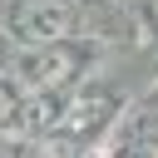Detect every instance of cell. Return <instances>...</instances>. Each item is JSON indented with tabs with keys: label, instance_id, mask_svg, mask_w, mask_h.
I'll return each mask as SVG.
<instances>
[{
	"label": "cell",
	"instance_id": "obj_1",
	"mask_svg": "<svg viewBox=\"0 0 158 158\" xmlns=\"http://www.w3.org/2000/svg\"><path fill=\"white\" fill-rule=\"evenodd\" d=\"M15 25H20V35H30V40H54V35L69 30V10L54 5V0H25L20 15H15Z\"/></svg>",
	"mask_w": 158,
	"mask_h": 158
}]
</instances>
